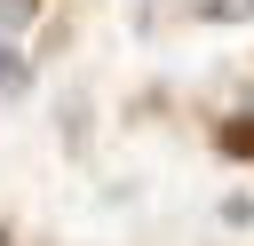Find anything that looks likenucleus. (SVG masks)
<instances>
[{
	"label": "nucleus",
	"mask_w": 254,
	"mask_h": 246,
	"mask_svg": "<svg viewBox=\"0 0 254 246\" xmlns=\"http://www.w3.org/2000/svg\"><path fill=\"white\" fill-rule=\"evenodd\" d=\"M32 16H40V0H0V40L32 32Z\"/></svg>",
	"instance_id": "nucleus-5"
},
{
	"label": "nucleus",
	"mask_w": 254,
	"mask_h": 246,
	"mask_svg": "<svg viewBox=\"0 0 254 246\" xmlns=\"http://www.w3.org/2000/svg\"><path fill=\"white\" fill-rule=\"evenodd\" d=\"M222 151H230V159H254V119H230V127H222Z\"/></svg>",
	"instance_id": "nucleus-6"
},
{
	"label": "nucleus",
	"mask_w": 254,
	"mask_h": 246,
	"mask_svg": "<svg viewBox=\"0 0 254 246\" xmlns=\"http://www.w3.org/2000/svg\"><path fill=\"white\" fill-rule=\"evenodd\" d=\"M190 16H206V24H246L254 0H190Z\"/></svg>",
	"instance_id": "nucleus-3"
},
{
	"label": "nucleus",
	"mask_w": 254,
	"mask_h": 246,
	"mask_svg": "<svg viewBox=\"0 0 254 246\" xmlns=\"http://www.w3.org/2000/svg\"><path fill=\"white\" fill-rule=\"evenodd\" d=\"M64 151H87V95L64 103Z\"/></svg>",
	"instance_id": "nucleus-4"
},
{
	"label": "nucleus",
	"mask_w": 254,
	"mask_h": 246,
	"mask_svg": "<svg viewBox=\"0 0 254 246\" xmlns=\"http://www.w3.org/2000/svg\"><path fill=\"white\" fill-rule=\"evenodd\" d=\"M32 71H40V63H32L16 40H0V95H8V103H16V95H32Z\"/></svg>",
	"instance_id": "nucleus-1"
},
{
	"label": "nucleus",
	"mask_w": 254,
	"mask_h": 246,
	"mask_svg": "<svg viewBox=\"0 0 254 246\" xmlns=\"http://www.w3.org/2000/svg\"><path fill=\"white\" fill-rule=\"evenodd\" d=\"M214 222H222V230H254V190H230V198L214 206Z\"/></svg>",
	"instance_id": "nucleus-2"
}]
</instances>
